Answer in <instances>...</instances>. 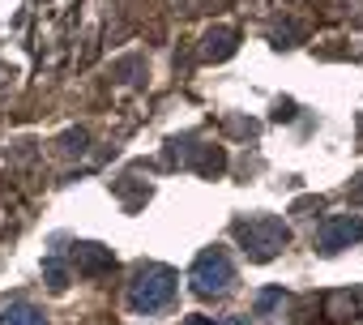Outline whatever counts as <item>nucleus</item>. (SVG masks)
Returning <instances> with one entry per match:
<instances>
[{
    "instance_id": "obj_3",
    "label": "nucleus",
    "mask_w": 363,
    "mask_h": 325,
    "mask_svg": "<svg viewBox=\"0 0 363 325\" xmlns=\"http://www.w3.org/2000/svg\"><path fill=\"white\" fill-rule=\"evenodd\" d=\"M235 282V265L223 248H206L193 265V291L197 295H223Z\"/></svg>"
},
{
    "instance_id": "obj_1",
    "label": "nucleus",
    "mask_w": 363,
    "mask_h": 325,
    "mask_svg": "<svg viewBox=\"0 0 363 325\" xmlns=\"http://www.w3.org/2000/svg\"><path fill=\"white\" fill-rule=\"evenodd\" d=\"M235 240L244 244V253H248L252 261H274V257L286 248L291 231H286V223L274 219V214H252V219H240V223H235Z\"/></svg>"
},
{
    "instance_id": "obj_11",
    "label": "nucleus",
    "mask_w": 363,
    "mask_h": 325,
    "mask_svg": "<svg viewBox=\"0 0 363 325\" xmlns=\"http://www.w3.org/2000/svg\"><path fill=\"white\" fill-rule=\"evenodd\" d=\"M350 202H354V206H363V176H359V180H350Z\"/></svg>"
},
{
    "instance_id": "obj_5",
    "label": "nucleus",
    "mask_w": 363,
    "mask_h": 325,
    "mask_svg": "<svg viewBox=\"0 0 363 325\" xmlns=\"http://www.w3.org/2000/svg\"><path fill=\"white\" fill-rule=\"evenodd\" d=\"M73 265L94 278V274H107V270L116 265V257H111V248H103V244H77V248H73Z\"/></svg>"
},
{
    "instance_id": "obj_12",
    "label": "nucleus",
    "mask_w": 363,
    "mask_h": 325,
    "mask_svg": "<svg viewBox=\"0 0 363 325\" xmlns=\"http://www.w3.org/2000/svg\"><path fill=\"white\" fill-rule=\"evenodd\" d=\"M184 325H218V321H214V316H189Z\"/></svg>"
},
{
    "instance_id": "obj_9",
    "label": "nucleus",
    "mask_w": 363,
    "mask_h": 325,
    "mask_svg": "<svg viewBox=\"0 0 363 325\" xmlns=\"http://www.w3.org/2000/svg\"><path fill=\"white\" fill-rule=\"evenodd\" d=\"M60 150H69V154L77 150V154H82V150H86V128H77V133H65V137H60Z\"/></svg>"
},
{
    "instance_id": "obj_7",
    "label": "nucleus",
    "mask_w": 363,
    "mask_h": 325,
    "mask_svg": "<svg viewBox=\"0 0 363 325\" xmlns=\"http://www.w3.org/2000/svg\"><path fill=\"white\" fill-rule=\"evenodd\" d=\"M235 52V31H210L206 35V56L210 60H227Z\"/></svg>"
},
{
    "instance_id": "obj_4",
    "label": "nucleus",
    "mask_w": 363,
    "mask_h": 325,
    "mask_svg": "<svg viewBox=\"0 0 363 325\" xmlns=\"http://www.w3.org/2000/svg\"><path fill=\"white\" fill-rule=\"evenodd\" d=\"M359 240H363V219L359 214H333L316 231V248L320 253H342V248H350Z\"/></svg>"
},
{
    "instance_id": "obj_10",
    "label": "nucleus",
    "mask_w": 363,
    "mask_h": 325,
    "mask_svg": "<svg viewBox=\"0 0 363 325\" xmlns=\"http://www.w3.org/2000/svg\"><path fill=\"white\" fill-rule=\"evenodd\" d=\"M278 304H282V291H265V295L257 299V312L265 316V312H269V308H278Z\"/></svg>"
},
{
    "instance_id": "obj_8",
    "label": "nucleus",
    "mask_w": 363,
    "mask_h": 325,
    "mask_svg": "<svg viewBox=\"0 0 363 325\" xmlns=\"http://www.w3.org/2000/svg\"><path fill=\"white\" fill-rule=\"evenodd\" d=\"M43 278H48L52 291H65V287H69V265H65L60 257H48V261H43Z\"/></svg>"
},
{
    "instance_id": "obj_2",
    "label": "nucleus",
    "mask_w": 363,
    "mask_h": 325,
    "mask_svg": "<svg viewBox=\"0 0 363 325\" xmlns=\"http://www.w3.org/2000/svg\"><path fill=\"white\" fill-rule=\"evenodd\" d=\"M175 299V274L167 265H141L128 282V308L133 312H162Z\"/></svg>"
},
{
    "instance_id": "obj_6",
    "label": "nucleus",
    "mask_w": 363,
    "mask_h": 325,
    "mask_svg": "<svg viewBox=\"0 0 363 325\" xmlns=\"http://www.w3.org/2000/svg\"><path fill=\"white\" fill-rule=\"evenodd\" d=\"M0 325H48V316H43L35 304L18 299V304H5V308H0Z\"/></svg>"
}]
</instances>
